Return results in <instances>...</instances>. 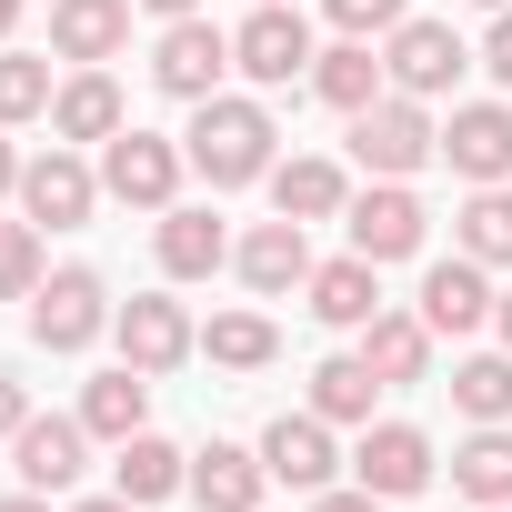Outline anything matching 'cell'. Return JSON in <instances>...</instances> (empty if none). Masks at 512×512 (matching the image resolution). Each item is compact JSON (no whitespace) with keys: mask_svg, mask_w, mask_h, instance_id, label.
I'll return each mask as SVG.
<instances>
[{"mask_svg":"<svg viewBox=\"0 0 512 512\" xmlns=\"http://www.w3.org/2000/svg\"><path fill=\"white\" fill-rule=\"evenodd\" d=\"M312 512H382V492H362V482L352 492H312Z\"/></svg>","mask_w":512,"mask_h":512,"instance_id":"cell-37","label":"cell"},{"mask_svg":"<svg viewBox=\"0 0 512 512\" xmlns=\"http://www.w3.org/2000/svg\"><path fill=\"white\" fill-rule=\"evenodd\" d=\"M0 191H21V151L11 141H0Z\"/></svg>","mask_w":512,"mask_h":512,"instance_id":"cell-39","label":"cell"},{"mask_svg":"<svg viewBox=\"0 0 512 512\" xmlns=\"http://www.w3.org/2000/svg\"><path fill=\"white\" fill-rule=\"evenodd\" d=\"M81 422L101 432V442H131V432H151V372H101L91 392H81Z\"/></svg>","mask_w":512,"mask_h":512,"instance_id":"cell-23","label":"cell"},{"mask_svg":"<svg viewBox=\"0 0 512 512\" xmlns=\"http://www.w3.org/2000/svg\"><path fill=\"white\" fill-rule=\"evenodd\" d=\"M492 322H502V352H512V292H502V302H492Z\"/></svg>","mask_w":512,"mask_h":512,"instance_id":"cell-42","label":"cell"},{"mask_svg":"<svg viewBox=\"0 0 512 512\" xmlns=\"http://www.w3.org/2000/svg\"><path fill=\"white\" fill-rule=\"evenodd\" d=\"M382 81H392V71H382V51H372V41H342V51H322V61H312V91H322L332 111H372V101H382Z\"/></svg>","mask_w":512,"mask_h":512,"instance_id":"cell-25","label":"cell"},{"mask_svg":"<svg viewBox=\"0 0 512 512\" xmlns=\"http://www.w3.org/2000/svg\"><path fill=\"white\" fill-rule=\"evenodd\" d=\"M181 482H191V452H171L161 432H131L121 462H111V492H121V502H161V492H181Z\"/></svg>","mask_w":512,"mask_h":512,"instance_id":"cell-24","label":"cell"},{"mask_svg":"<svg viewBox=\"0 0 512 512\" xmlns=\"http://www.w3.org/2000/svg\"><path fill=\"white\" fill-rule=\"evenodd\" d=\"M31 111H51V61L0 51V121H31Z\"/></svg>","mask_w":512,"mask_h":512,"instance_id":"cell-33","label":"cell"},{"mask_svg":"<svg viewBox=\"0 0 512 512\" xmlns=\"http://www.w3.org/2000/svg\"><path fill=\"white\" fill-rule=\"evenodd\" d=\"M262 462H272V482H292V492H332V422H322V412H282V422L262 432Z\"/></svg>","mask_w":512,"mask_h":512,"instance_id":"cell-15","label":"cell"},{"mask_svg":"<svg viewBox=\"0 0 512 512\" xmlns=\"http://www.w3.org/2000/svg\"><path fill=\"white\" fill-rule=\"evenodd\" d=\"M181 161H191V151H171L161 131H131V121H121V131L101 141V191H111V201H131V211H171Z\"/></svg>","mask_w":512,"mask_h":512,"instance_id":"cell-3","label":"cell"},{"mask_svg":"<svg viewBox=\"0 0 512 512\" xmlns=\"http://www.w3.org/2000/svg\"><path fill=\"white\" fill-rule=\"evenodd\" d=\"M492 302H502V292L482 282L472 251H452V262H432V272H422V322H432V332H482V322H492Z\"/></svg>","mask_w":512,"mask_h":512,"instance_id":"cell-13","label":"cell"},{"mask_svg":"<svg viewBox=\"0 0 512 512\" xmlns=\"http://www.w3.org/2000/svg\"><path fill=\"white\" fill-rule=\"evenodd\" d=\"M221 262H231L221 221L191 211V201H171V211H161V272H171V282H201V272H221Z\"/></svg>","mask_w":512,"mask_h":512,"instance_id":"cell-21","label":"cell"},{"mask_svg":"<svg viewBox=\"0 0 512 512\" xmlns=\"http://www.w3.org/2000/svg\"><path fill=\"white\" fill-rule=\"evenodd\" d=\"M71 512H141V502H121V492H101V502H71Z\"/></svg>","mask_w":512,"mask_h":512,"instance_id":"cell-41","label":"cell"},{"mask_svg":"<svg viewBox=\"0 0 512 512\" xmlns=\"http://www.w3.org/2000/svg\"><path fill=\"white\" fill-rule=\"evenodd\" d=\"M241 282L262 292V302H282V292H312V241H302V221H262L241 241Z\"/></svg>","mask_w":512,"mask_h":512,"instance_id":"cell-16","label":"cell"},{"mask_svg":"<svg viewBox=\"0 0 512 512\" xmlns=\"http://www.w3.org/2000/svg\"><path fill=\"white\" fill-rule=\"evenodd\" d=\"M322 51H312V31H302V11H282V0H262L241 31H231V71H251L262 91H292L302 71H312Z\"/></svg>","mask_w":512,"mask_h":512,"instance_id":"cell-5","label":"cell"},{"mask_svg":"<svg viewBox=\"0 0 512 512\" xmlns=\"http://www.w3.org/2000/svg\"><path fill=\"white\" fill-rule=\"evenodd\" d=\"M272 201H282V221H332L342 211V171L332 161H272Z\"/></svg>","mask_w":512,"mask_h":512,"instance_id":"cell-27","label":"cell"},{"mask_svg":"<svg viewBox=\"0 0 512 512\" xmlns=\"http://www.w3.org/2000/svg\"><path fill=\"white\" fill-rule=\"evenodd\" d=\"M201 352L221 362V372H262L282 342H272V322L262 312H211V332H201Z\"/></svg>","mask_w":512,"mask_h":512,"instance_id":"cell-30","label":"cell"},{"mask_svg":"<svg viewBox=\"0 0 512 512\" xmlns=\"http://www.w3.org/2000/svg\"><path fill=\"white\" fill-rule=\"evenodd\" d=\"M422 201L402 191V181H382V191H362L352 201V251H362V262H412V251H422Z\"/></svg>","mask_w":512,"mask_h":512,"instance_id":"cell-12","label":"cell"},{"mask_svg":"<svg viewBox=\"0 0 512 512\" xmlns=\"http://www.w3.org/2000/svg\"><path fill=\"white\" fill-rule=\"evenodd\" d=\"M362 362H372L382 382H422V372H432V322H422V312H372V322H362Z\"/></svg>","mask_w":512,"mask_h":512,"instance_id":"cell-20","label":"cell"},{"mask_svg":"<svg viewBox=\"0 0 512 512\" xmlns=\"http://www.w3.org/2000/svg\"><path fill=\"white\" fill-rule=\"evenodd\" d=\"M452 492H472L482 512H502V502H512V432H502V422H482V432L452 452Z\"/></svg>","mask_w":512,"mask_h":512,"instance_id":"cell-26","label":"cell"},{"mask_svg":"<svg viewBox=\"0 0 512 512\" xmlns=\"http://www.w3.org/2000/svg\"><path fill=\"white\" fill-rule=\"evenodd\" d=\"M262 482H272V462L241 452V442L191 452V502H201V512H251V502H262Z\"/></svg>","mask_w":512,"mask_h":512,"instance_id":"cell-17","label":"cell"},{"mask_svg":"<svg viewBox=\"0 0 512 512\" xmlns=\"http://www.w3.org/2000/svg\"><path fill=\"white\" fill-rule=\"evenodd\" d=\"M21 422H31V392H21V382H11V372H0V442H11V432H21Z\"/></svg>","mask_w":512,"mask_h":512,"instance_id":"cell-36","label":"cell"},{"mask_svg":"<svg viewBox=\"0 0 512 512\" xmlns=\"http://www.w3.org/2000/svg\"><path fill=\"white\" fill-rule=\"evenodd\" d=\"M452 241L472 251L482 272H492V262H512V191H502V181H482V191L462 201V221H452Z\"/></svg>","mask_w":512,"mask_h":512,"instance_id":"cell-29","label":"cell"},{"mask_svg":"<svg viewBox=\"0 0 512 512\" xmlns=\"http://www.w3.org/2000/svg\"><path fill=\"white\" fill-rule=\"evenodd\" d=\"M382 71H392V91L442 101V91L472 71V51H462V31H452V21H402V31H392V51H382Z\"/></svg>","mask_w":512,"mask_h":512,"instance_id":"cell-6","label":"cell"},{"mask_svg":"<svg viewBox=\"0 0 512 512\" xmlns=\"http://www.w3.org/2000/svg\"><path fill=\"white\" fill-rule=\"evenodd\" d=\"M382 262H362V251H342V262H322L312 272V312L332 322V332H362L372 312H382V282H372Z\"/></svg>","mask_w":512,"mask_h":512,"instance_id":"cell-19","label":"cell"},{"mask_svg":"<svg viewBox=\"0 0 512 512\" xmlns=\"http://www.w3.org/2000/svg\"><path fill=\"white\" fill-rule=\"evenodd\" d=\"M452 402H462L472 422H512V352H472V362L452 372Z\"/></svg>","mask_w":512,"mask_h":512,"instance_id":"cell-31","label":"cell"},{"mask_svg":"<svg viewBox=\"0 0 512 512\" xmlns=\"http://www.w3.org/2000/svg\"><path fill=\"white\" fill-rule=\"evenodd\" d=\"M51 131H61V141H111V131H121V81H111V71L61 81V91H51Z\"/></svg>","mask_w":512,"mask_h":512,"instance_id":"cell-22","label":"cell"},{"mask_svg":"<svg viewBox=\"0 0 512 512\" xmlns=\"http://www.w3.org/2000/svg\"><path fill=\"white\" fill-rule=\"evenodd\" d=\"M482 71H492V81H502V91H512V11H502V21H492V41H482Z\"/></svg>","mask_w":512,"mask_h":512,"instance_id":"cell-35","label":"cell"},{"mask_svg":"<svg viewBox=\"0 0 512 512\" xmlns=\"http://www.w3.org/2000/svg\"><path fill=\"white\" fill-rule=\"evenodd\" d=\"M111 332H121V362H131V372H171V362L191 352V312H181L171 292H131V302L111 312Z\"/></svg>","mask_w":512,"mask_h":512,"instance_id":"cell-8","label":"cell"},{"mask_svg":"<svg viewBox=\"0 0 512 512\" xmlns=\"http://www.w3.org/2000/svg\"><path fill=\"white\" fill-rule=\"evenodd\" d=\"M11 452H21V492H71L81 482V452H91V422H21L11 432Z\"/></svg>","mask_w":512,"mask_h":512,"instance_id":"cell-14","label":"cell"},{"mask_svg":"<svg viewBox=\"0 0 512 512\" xmlns=\"http://www.w3.org/2000/svg\"><path fill=\"white\" fill-rule=\"evenodd\" d=\"M442 151V131H432V111L412 101V91H392V101H372V111H352V161L362 171H382V181H402V171H422Z\"/></svg>","mask_w":512,"mask_h":512,"instance_id":"cell-2","label":"cell"},{"mask_svg":"<svg viewBox=\"0 0 512 512\" xmlns=\"http://www.w3.org/2000/svg\"><path fill=\"white\" fill-rule=\"evenodd\" d=\"M272 111L262 101H231V91H211L201 111H191V171L211 181V191H241V181H272Z\"/></svg>","mask_w":512,"mask_h":512,"instance_id":"cell-1","label":"cell"},{"mask_svg":"<svg viewBox=\"0 0 512 512\" xmlns=\"http://www.w3.org/2000/svg\"><path fill=\"white\" fill-rule=\"evenodd\" d=\"M322 11H332L342 41H372V31H402V21H412L402 0H322Z\"/></svg>","mask_w":512,"mask_h":512,"instance_id":"cell-34","label":"cell"},{"mask_svg":"<svg viewBox=\"0 0 512 512\" xmlns=\"http://www.w3.org/2000/svg\"><path fill=\"white\" fill-rule=\"evenodd\" d=\"M131 41V0H51V51L61 61H111Z\"/></svg>","mask_w":512,"mask_h":512,"instance_id":"cell-18","label":"cell"},{"mask_svg":"<svg viewBox=\"0 0 512 512\" xmlns=\"http://www.w3.org/2000/svg\"><path fill=\"white\" fill-rule=\"evenodd\" d=\"M352 482H362V492H382V502H402V492H422V482H432V442H422L412 422H372V432H362V452H352Z\"/></svg>","mask_w":512,"mask_h":512,"instance_id":"cell-11","label":"cell"},{"mask_svg":"<svg viewBox=\"0 0 512 512\" xmlns=\"http://www.w3.org/2000/svg\"><path fill=\"white\" fill-rule=\"evenodd\" d=\"M91 201H101V181H91L71 151H41V161H21V211H31L41 231H81V221H91Z\"/></svg>","mask_w":512,"mask_h":512,"instance_id":"cell-10","label":"cell"},{"mask_svg":"<svg viewBox=\"0 0 512 512\" xmlns=\"http://www.w3.org/2000/svg\"><path fill=\"white\" fill-rule=\"evenodd\" d=\"M442 161L482 191V181H512V111L502 101H462L452 121H442Z\"/></svg>","mask_w":512,"mask_h":512,"instance_id":"cell-9","label":"cell"},{"mask_svg":"<svg viewBox=\"0 0 512 512\" xmlns=\"http://www.w3.org/2000/svg\"><path fill=\"white\" fill-rule=\"evenodd\" d=\"M41 282V221H0V302H31Z\"/></svg>","mask_w":512,"mask_h":512,"instance_id":"cell-32","label":"cell"},{"mask_svg":"<svg viewBox=\"0 0 512 512\" xmlns=\"http://www.w3.org/2000/svg\"><path fill=\"white\" fill-rule=\"evenodd\" d=\"M101 332H111L101 272H51V282L31 292V342H41V352H91Z\"/></svg>","mask_w":512,"mask_h":512,"instance_id":"cell-4","label":"cell"},{"mask_svg":"<svg viewBox=\"0 0 512 512\" xmlns=\"http://www.w3.org/2000/svg\"><path fill=\"white\" fill-rule=\"evenodd\" d=\"M482 11H512V0H482Z\"/></svg>","mask_w":512,"mask_h":512,"instance_id":"cell-44","label":"cell"},{"mask_svg":"<svg viewBox=\"0 0 512 512\" xmlns=\"http://www.w3.org/2000/svg\"><path fill=\"white\" fill-rule=\"evenodd\" d=\"M141 11H161V21H191V11H201V0H141Z\"/></svg>","mask_w":512,"mask_h":512,"instance_id":"cell-38","label":"cell"},{"mask_svg":"<svg viewBox=\"0 0 512 512\" xmlns=\"http://www.w3.org/2000/svg\"><path fill=\"white\" fill-rule=\"evenodd\" d=\"M0 512H51V492H11V502H0Z\"/></svg>","mask_w":512,"mask_h":512,"instance_id":"cell-40","label":"cell"},{"mask_svg":"<svg viewBox=\"0 0 512 512\" xmlns=\"http://www.w3.org/2000/svg\"><path fill=\"white\" fill-rule=\"evenodd\" d=\"M372 392H382V372H372L362 352H332V362L312 372V412H322V422H372Z\"/></svg>","mask_w":512,"mask_h":512,"instance_id":"cell-28","label":"cell"},{"mask_svg":"<svg viewBox=\"0 0 512 512\" xmlns=\"http://www.w3.org/2000/svg\"><path fill=\"white\" fill-rule=\"evenodd\" d=\"M11 31H21V0H0V41H11Z\"/></svg>","mask_w":512,"mask_h":512,"instance_id":"cell-43","label":"cell"},{"mask_svg":"<svg viewBox=\"0 0 512 512\" xmlns=\"http://www.w3.org/2000/svg\"><path fill=\"white\" fill-rule=\"evenodd\" d=\"M221 71H231V31H211L201 11H191V21H171V31H161V51H151V81H161L171 101H211V91H221Z\"/></svg>","mask_w":512,"mask_h":512,"instance_id":"cell-7","label":"cell"}]
</instances>
